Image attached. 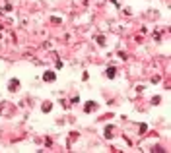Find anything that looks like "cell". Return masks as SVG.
Listing matches in <instances>:
<instances>
[{
	"mask_svg": "<svg viewBox=\"0 0 171 153\" xmlns=\"http://www.w3.org/2000/svg\"><path fill=\"white\" fill-rule=\"evenodd\" d=\"M107 76H109V78L115 76V68H109V70H107Z\"/></svg>",
	"mask_w": 171,
	"mask_h": 153,
	"instance_id": "3",
	"label": "cell"
},
{
	"mask_svg": "<svg viewBox=\"0 0 171 153\" xmlns=\"http://www.w3.org/2000/svg\"><path fill=\"white\" fill-rule=\"evenodd\" d=\"M16 87H18V81H16V80H14L12 83H10V89H12V91H14V89H16Z\"/></svg>",
	"mask_w": 171,
	"mask_h": 153,
	"instance_id": "5",
	"label": "cell"
},
{
	"mask_svg": "<svg viewBox=\"0 0 171 153\" xmlns=\"http://www.w3.org/2000/svg\"><path fill=\"white\" fill-rule=\"evenodd\" d=\"M93 107H95V103H88V105H86V111H88V112H89V111H92V108H93Z\"/></svg>",
	"mask_w": 171,
	"mask_h": 153,
	"instance_id": "2",
	"label": "cell"
},
{
	"mask_svg": "<svg viewBox=\"0 0 171 153\" xmlns=\"http://www.w3.org/2000/svg\"><path fill=\"white\" fill-rule=\"evenodd\" d=\"M43 111H45V112L51 111V103H45V105H43Z\"/></svg>",
	"mask_w": 171,
	"mask_h": 153,
	"instance_id": "4",
	"label": "cell"
},
{
	"mask_svg": "<svg viewBox=\"0 0 171 153\" xmlns=\"http://www.w3.org/2000/svg\"><path fill=\"white\" fill-rule=\"evenodd\" d=\"M43 78H45V81H54V74L53 72H47Z\"/></svg>",
	"mask_w": 171,
	"mask_h": 153,
	"instance_id": "1",
	"label": "cell"
}]
</instances>
